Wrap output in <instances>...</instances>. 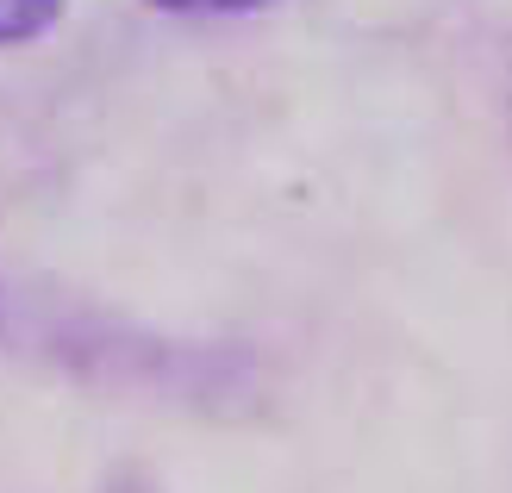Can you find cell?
I'll return each instance as SVG.
<instances>
[{
    "label": "cell",
    "mask_w": 512,
    "mask_h": 493,
    "mask_svg": "<svg viewBox=\"0 0 512 493\" xmlns=\"http://www.w3.org/2000/svg\"><path fill=\"white\" fill-rule=\"evenodd\" d=\"M157 13H188V19H200V13H256V7H275V0H150Z\"/></svg>",
    "instance_id": "2"
},
{
    "label": "cell",
    "mask_w": 512,
    "mask_h": 493,
    "mask_svg": "<svg viewBox=\"0 0 512 493\" xmlns=\"http://www.w3.org/2000/svg\"><path fill=\"white\" fill-rule=\"evenodd\" d=\"M63 19V0H0V44H32Z\"/></svg>",
    "instance_id": "1"
}]
</instances>
